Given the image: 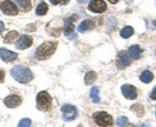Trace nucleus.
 I'll use <instances>...</instances> for the list:
<instances>
[{"label": "nucleus", "instance_id": "nucleus-1", "mask_svg": "<svg viewBox=\"0 0 156 127\" xmlns=\"http://www.w3.org/2000/svg\"><path fill=\"white\" fill-rule=\"evenodd\" d=\"M11 74L14 79L20 83H22V84H26V83L31 82L33 78H34L31 70L23 65H16L14 67H12Z\"/></svg>", "mask_w": 156, "mask_h": 127}, {"label": "nucleus", "instance_id": "nucleus-2", "mask_svg": "<svg viewBox=\"0 0 156 127\" xmlns=\"http://www.w3.org/2000/svg\"><path fill=\"white\" fill-rule=\"evenodd\" d=\"M56 48H57V42H46L37 48L35 57L38 60H46V58L51 57L55 53Z\"/></svg>", "mask_w": 156, "mask_h": 127}, {"label": "nucleus", "instance_id": "nucleus-3", "mask_svg": "<svg viewBox=\"0 0 156 127\" xmlns=\"http://www.w3.org/2000/svg\"><path fill=\"white\" fill-rule=\"evenodd\" d=\"M51 102H52V99L50 94L47 91H42L39 92L38 96H37V106L39 110H48L51 108Z\"/></svg>", "mask_w": 156, "mask_h": 127}, {"label": "nucleus", "instance_id": "nucleus-4", "mask_svg": "<svg viewBox=\"0 0 156 127\" xmlns=\"http://www.w3.org/2000/svg\"><path fill=\"white\" fill-rule=\"evenodd\" d=\"M92 118H94V122L98 125V126H112L113 125V119H112V117L105 113V112H96L92 115Z\"/></svg>", "mask_w": 156, "mask_h": 127}, {"label": "nucleus", "instance_id": "nucleus-5", "mask_svg": "<svg viewBox=\"0 0 156 127\" xmlns=\"http://www.w3.org/2000/svg\"><path fill=\"white\" fill-rule=\"evenodd\" d=\"M61 113L64 121H73L77 117V109L76 106H73L70 104H65L61 106Z\"/></svg>", "mask_w": 156, "mask_h": 127}, {"label": "nucleus", "instance_id": "nucleus-6", "mask_svg": "<svg viewBox=\"0 0 156 127\" xmlns=\"http://www.w3.org/2000/svg\"><path fill=\"white\" fill-rule=\"evenodd\" d=\"M0 9L4 14H8V16H16L18 13L17 7L11 2V0H4V2L0 4Z\"/></svg>", "mask_w": 156, "mask_h": 127}, {"label": "nucleus", "instance_id": "nucleus-7", "mask_svg": "<svg viewBox=\"0 0 156 127\" xmlns=\"http://www.w3.org/2000/svg\"><path fill=\"white\" fill-rule=\"evenodd\" d=\"M89 9L92 13H103L107 11V4L104 3V0H91Z\"/></svg>", "mask_w": 156, "mask_h": 127}, {"label": "nucleus", "instance_id": "nucleus-8", "mask_svg": "<svg viewBox=\"0 0 156 127\" xmlns=\"http://www.w3.org/2000/svg\"><path fill=\"white\" fill-rule=\"evenodd\" d=\"M121 92H122V95L129 100H135L136 96H138V94H136V88L131 84H124L122 87H121Z\"/></svg>", "mask_w": 156, "mask_h": 127}, {"label": "nucleus", "instance_id": "nucleus-9", "mask_svg": "<svg viewBox=\"0 0 156 127\" xmlns=\"http://www.w3.org/2000/svg\"><path fill=\"white\" fill-rule=\"evenodd\" d=\"M33 44V38L29 35H22L18 38V40H16V48L17 50H26V48L31 47Z\"/></svg>", "mask_w": 156, "mask_h": 127}, {"label": "nucleus", "instance_id": "nucleus-10", "mask_svg": "<svg viewBox=\"0 0 156 127\" xmlns=\"http://www.w3.org/2000/svg\"><path fill=\"white\" fill-rule=\"evenodd\" d=\"M74 22H76V16H72L66 19V26H65V35L68 39H76L77 35L73 34L74 30Z\"/></svg>", "mask_w": 156, "mask_h": 127}, {"label": "nucleus", "instance_id": "nucleus-11", "mask_svg": "<svg viewBox=\"0 0 156 127\" xmlns=\"http://www.w3.org/2000/svg\"><path fill=\"white\" fill-rule=\"evenodd\" d=\"M21 97L17 96V95H11L5 97V100H4V104H5V106H8V108H17V106L21 105Z\"/></svg>", "mask_w": 156, "mask_h": 127}, {"label": "nucleus", "instance_id": "nucleus-12", "mask_svg": "<svg viewBox=\"0 0 156 127\" xmlns=\"http://www.w3.org/2000/svg\"><path fill=\"white\" fill-rule=\"evenodd\" d=\"M0 58L5 62H11L17 58V53H14L9 50H5V48H0Z\"/></svg>", "mask_w": 156, "mask_h": 127}, {"label": "nucleus", "instance_id": "nucleus-13", "mask_svg": "<svg viewBox=\"0 0 156 127\" xmlns=\"http://www.w3.org/2000/svg\"><path fill=\"white\" fill-rule=\"evenodd\" d=\"M130 55L129 52H121L119 55V62H117V67H120V69H124L125 66L130 65Z\"/></svg>", "mask_w": 156, "mask_h": 127}, {"label": "nucleus", "instance_id": "nucleus-14", "mask_svg": "<svg viewBox=\"0 0 156 127\" xmlns=\"http://www.w3.org/2000/svg\"><path fill=\"white\" fill-rule=\"evenodd\" d=\"M95 27V21L94 19H85L78 25V31L80 33H85L87 30H92Z\"/></svg>", "mask_w": 156, "mask_h": 127}, {"label": "nucleus", "instance_id": "nucleus-15", "mask_svg": "<svg viewBox=\"0 0 156 127\" xmlns=\"http://www.w3.org/2000/svg\"><path fill=\"white\" fill-rule=\"evenodd\" d=\"M128 52H129L130 57L134 58V60H138V58L140 57V55H142V50H140L138 46H131Z\"/></svg>", "mask_w": 156, "mask_h": 127}, {"label": "nucleus", "instance_id": "nucleus-16", "mask_svg": "<svg viewBox=\"0 0 156 127\" xmlns=\"http://www.w3.org/2000/svg\"><path fill=\"white\" fill-rule=\"evenodd\" d=\"M152 79H154V74L148 70H144L142 74H140V81H142L143 83H146V84H147V83H151Z\"/></svg>", "mask_w": 156, "mask_h": 127}, {"label": "nucleus", "instance_id": "nucleus-17", "mask_svg": "<svg viewBox=\"0 0 156 127\" xmlns=\"http://www.w3.org/2000/svg\"><path fill=\"white\" fill-rule=\"evenodd\" d=\"M48 12V5L46 3H41L35 9V13H37V16H44V14Z\"/></svg>", "mask_w": 156, "mask_h": 127}, {"label": "nucleus", "instance_id": "nucleus-18", "mask_svg": "<svg viewBox=\"0 0 156 127\" xmlns=\"http://www.w3.org/2000/svg\"><path fill=\"white\" fill-rule=\"evenodd\" d=\"M90 97L94 102H100V97H99V87H92L90 91Z\"/></svg>", "mask_w": 156, "mask_h": 127}, {"label": "nucleus", "instance_id": "nucleus-19", "mask_svg": "<svg viewBox=\"0 0 156 127\" xmlns=\"http://www.w3.org/2000/svg\"><path fill=\"white\" fill-rule=\"evenodd\" d=\"M120 34H121V36H122L124 39H128V38H130L134 34V30H133V27H131V26H125L122 30H121Z\"/></svg>", "mask_w": 156, "mask_h": 127}, {"label": "nucleus", "instance_id": "nucleus-20", "mask_svg": "<svg viewBox=\"0 0 156 127\" xmlns=\"http://www.w3.org/2000/svg\"><path fill=\"white\" fill-rule=\"evenodd\" d=\"M96 79V73L95 71H89L87 74L85 75V83L86 84H92Z\"/></svg>", "mask_w": 156, "mask_h": 127}, {"label": "nucleus", "instance_id": "nucleus-21", "mask_svg": "<svg viewBox=\"0 0 156 127\" xmlns=\"http://www.w3.org/2000/svg\"><path fill=\"white\" fill-rule=\"evenodd\" d=\"M17 36H18L17 31H9L5 35V38H4V42H5V43H12L13 40H16Z\"/></svg>", "mask_w": 156, "mask_h": 127}, {"label": "nucleus", "instance_id": "nucleus-22", "mask_svg": "<svg viewBox=\"0 0 156 127\" xmlns=\"http://www.w3.org/2000/svg\"><path fill=\"white\" fill-rule=\"evenodd\" d=\"M131 112H134L138 117H142L143 113H144V109H143V106L140 104H135V105L131 106Z\"/></svg>", "mask_w": 156, "mask_h": 127}, {"label": "nucleus", "instance_id": "nucleus-23", "mask_svg": "<svg viewBox=\"0 0 156 127\" xmlns=\"http://www.w3.org/2000/svg\"><path fill=\"white\" fill-rule=\"evenodd\" d=\"M18 4L21 5V8L23 9V11H29V9L31 8L30 0H18Z\"/></svg>", "mask_w": 156, "mask_h": 127}, {"label": "nucleus", "instance_id": "nucleus-24", "mask_svg": "<svg viewBox=\"0 0 156 127\" xmlns=\"http://www.w3.org/2000/svg\"><path fill=\"white\" fill-rule=\"evenodd\" d=\"M116 125L119 126V127L128 126V125H129V121H128V118H126V117H120V118L116 121Z\"/></svg>", "mask_w": 156, "mask_h": 127}, {"label": "nucleus", "instance_id": "nucleus-25", "mask_svg": "<svg viewBox=\"0 0 156 127\" xmlns=\"http://www.w3.org/2000/svg\"><path fill=\"white\" fill-rule=\"evenodd\" d=\"M30 125H31V119H29V118H23L20 121V123H18L20 127H25V126H30Z\"/></svg>", "mask_w": 156, "mask_h": 127}, {"label": "nucleus", "instance_id": "nucleus-26", "mask_svg": "<svg viewBox=\"0 0 156 127\" xmlns=\"http://www.w3.org/2000/svg\"><path fill=\"white\" fill-rule=\"evenodd\" d=\"M51 4L53 5H57V4H61V5H64V4H68L69 3V0H50Z\"/></svg>", "mask_w": 156, "mask_h": 127}, {"label": "nucleus", "instance_id": "nucleus-27", "mask_svg": "<svg viewBox=\"0 0 156 127\" xmlns=\"http://www.w3.org/2000/svg\"><path fill=\"white\" fill-rule=\"evenodd\" d=\"M151 99H152V100H156V87L152 90V92H151Z\"/></svg>", "mask_w": 156, "mask_h": 127}, {"label": "nucleus", "instance_id": "nucleus-28", "mask_svg": "<svg viewBox=\"0 0 156 127\" xmlns=\"http://www.w3.org/2000/svg\"><path fill=\"white\" fill-rule=\"evenodd\" d=\"M4 75H5V74H4V71H3L2 69H0V83L3 82V79H4Z\"/></svg>", "mask_w": 156, "mask_h": 127}, {"label": "nucleus", "instance_id": "nucleus-29", "mask_svg": "<svg viewBox=\"0 0 156 127\" xmlns=\"http://www.w3.org/2000/svg\"><path fill=\"white\" fill-rule=\"evenodd\" d=\"M3 30H4V22L0 21V33H2Z\"/></svg>", "mask_w": 156, "mask_h": 127}, {"label": "nucleus", "instance_id": "nucleus-30", "mask_svg": "<svg viewBox=\"0 0 156 127\" xmlns=\"http://www.w3.org/2000/svg\"><path fill=\"white\" fill-rule=\"evenodd\" d=\"M77 2L80 3V4H85V3H87V2H89V0H77Z\"/></svg>", "mask_w": 156, "mask_h": 127}, {"label": "nucleus", "instance_id": "nucleus-31", "mask_svg": "<svg viewBox=\"0 0 156 127\" xmlns=\"http://www.w3.org/2000/svg\"><path fill=\"white\" fill-rule=\"evenodd\" d=\"M108 2H109V3H112V4H116L117 2H119V0H108Z\"/></svg>", "mask_w": 156, "mask_h": 127}, {"label": "nucleus", "instance_id": "nucleus-32", "mask_svg": "<svg viewBox=\"0 0 156 127\" xmlns=\"http://www.w3.org/2000/svg\"><path fill=\"white\" fill-rule=\"evenodd\" d=\"M128 2H133V0H128Z\"/></svg>", "mask_w": 156, "mask_h": 127}, {"label": "nucleus", "instance_id": "nucleus-33", "mask_svg": "<svg viewBox=\"0 0 156 127\" xmlns=\"http://www.w3.org/2000/svg\"><path fill=\"white\" fill-rule=\"evenodd\" d=\"M155 25H156V21H155Z\"/></svg>", "mask_w": 156, "mask_h": 127}]
</instances>
